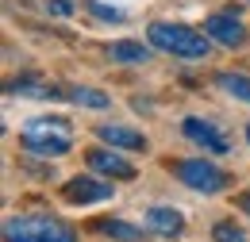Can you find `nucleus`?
<instances>
[{
	"instance_id": "nucleus-1",
	"label": "nucleus",
	"mask_w": 250,
	"mask_h": 242,
	"mask_svg": "<svg viewBox=\"0 0 250 242\" xmlns=\"http://www.w3.org/2000/svg\"><path fill=\"white\" fill-rule=\"evenodd\" d=\"M4 242H77V231L54 215H12L4 223Z\"/></svg>"
},
{
	"instance_id": "nucleus-2",
	"label": "nucleus",
	"mask_w": 250,
	"mask_h": 242,
	"mask_svg": "<svg viewBox=\"0 0 250 242\" xmlns=\"http://www.w3.org/2000/svg\"><path fill=\"white\" fill-rule=\"evenodd\" d=\"M146 35H150L154 50H166L173 58H208V50H212V39L185 23H150Z\"/></svg>"
},
{
	"instance_id": "nucleus-3",
	"label": "nucleus",
	"mask_w": 250,
	"mask_h": 242,
	"mask_svg": "<svg viewBox=\"0 0 250 242\" xmlns=\"http://www.w3.org/2000/svg\"><path fill=\"white\" fill-rule=\"evenodd\" d=\"M69 142V123L65 120H31L23 127V150L31 154H65Z\"/></svg>"
},
{
	"instance_id": "nucleus-4",
	"label": "nucleus",
	"mask_w": 250,
	"mask_h": 242,
	"mask_svg": "<svg viewBox=\"0 0 250 242\" xmlns=\"http://www.w3.org/2000/svg\"><path fill=\"white\" fill-rule=\"evenodd\" d=\"M173 173H177V181L185 184V188L208 192V196H216V192H223V188L231 184V177H227L219 165H212L208 158H185V161L173 165Z\"/></svg>"
},
{
	"instance_id": "nucleus-5",
	"label": "nucleus",
	"mask_w": 250,
	"mask_h": 242,
	"mask_svg": "<svg viewBox=\"0 0 250 242\" xmlns=\"http://www.w3.org/2000/svg\"><path fill=\"white\" fill-rule=\"evenodd\" d=\"M112 184L104 181H93V177H69L62 188V196L69 204H100V200H112Z\"/></svg>"
},
{
	"instance_id": "nucleus-6",
	"label": "nucleus",
	"mask_w": 250,
	"mask_h": 242,
	"mask_svg": "<svg viewBox=\"0 0 250 242\" xmlns=\"http://www.w3.org/2000/svg\"><path fill=\"white\" fill-rule=\"evenodd\" d=\"M85 161H89L93 173H104V177H112V181H131V177H135V165H131L127 158H120L116 146H112V150H89Z\"/></svg>"
},
{
	"instance_id": "nucleus-7",
	"label": "nucleus",
	"mask_w": 250,
	"mask_h": 242,
	"mask_svg": "<svg viewBox=\"0 0 250 242\" xmlns=\"http://www.w3.org/2000/svg\"><path fill=\"white\" fill-rule=\"evenodd\" d=\"M204 35H208L212 42H219V46H227V50H239V46L247 42V31H243V23H239L235 16H208Z\"/></svg>"
},
{
	"instance_id": "nucleus-8",
	"label": "nucleus",
	"mask_w": 250,
	"mask_h": 242,
	"mask_svg": "<svg viewBox=\"0 0 250 242\" xmlns=\"http://www.w3.org/2000/svg\"><path fill=\"white\" fill-rule=\"evenodd\" d=\"M181 131H185V139L200 142L204 150H212V154H227V139L219 135L212 123H204V120H196V116H188V120L181 123Z\"/></svg>"
},
{
	"instance_id": "nucleus-9",
	"label": "nucleus",
	"mask_w": 250,
	"mask_h": 242,
	"mask_svg": "<svg viewBox=\"0 0 250 242\" xmlns=\"http://www.w3.org/2000/svg\"><path fill=\"white\" fill-rule=\"evenodd\" d=\"M100 142L104 146H116V150H146V139L131 127H120V123H108V127H96Z\"/></svg>"
},
{
	"instance_id": "nucleus-10",
	"label": "nucleus",
	"mask_w": 250,
	"mask_h": 242,
	"mask_svg": "<svg viewBox=\"0 0 250 242\" xmlns=\"http://www.w3.org/2000/svg\"><path fill=\"white\" fill-rule=\"evenodd\" d=\"M146 227H150L154 235H162V239H177V235L185 231V219H181L177 208H150V212H146Z\"/></svg>"
},
{
	"instance_id": "nucleus-11",
	"label": "nucleus",
	"mask_w": 250,
	"mask_h": 242,
	"mask_svg": "<svg viewBox=\"0 0 250 242\" xmlns=\"http://www.w3.org/2000/svg\"><path fill=\"white\" fill-rule=\"evenodd\" d=\"M96 231L100 235H112V239H120V242H146V231L143 227H131L124 219H100Z\"/></svg>"
},
{
	"instance_id": "nucleus-12",
	"label": "nucleus",
	"mask_w": 250,
	"mask_h": 242,
	"mask_svg": "<svg viewBox=\"0 0 250 242\" xmlns=\"http://www.w3.org/2000/svg\"><path fill=\"white\" fill-rule=\"evenodd\" d=\"M216 85L227 92V96H235V100L250 104V77H243V73H219Z\"/></svg>"
},
{
	"instance_id": "nucleus-13",
	"label": "nucleus",
	"mask_w": 250,
	"mask_h": 242,
	"mask_svg": "<svg viewBox=\"0 0 250 242\" xmlns=\"http://www.w3.org/2000/svg\"><path fill=\"white\" fill-rule=\"evenodd\" d=\"M108 54H112V61H146L150 46H143V42H112Z\"/></svg>"
},
{
	"instance_id": "nucleus-14",
	"label": "nucleus",
	"mask_w": 250,
	"mask_h": 242,
	"mask_svg": "<svg viewBox=\"0 0 250 242\" xmlns=\"http://www.w3.org/2000/svg\"><path fill=\"white\" fill-rule=\"evenodd\" d=\"M69 100H77V104H85V108H108V104H112V96H104L100 89H73Z\"/></svg>"
},
{
	"instance_id": "nucleus-15",
	"label": "nucleus",
	"mask_w": 250,
	"mask_h": 242,
	"mask_svg": "<svg viewBox=\"0 0 250 242\" xmlns=\"http://www.w3.org/2000/svg\"><path fill=\"white\" fill-rule=\"evenodd\" d=\"M212 239L216 242H247V235H243V227H235L231 219H219L216 227H212Z\"/></svg>"
},
{
	"instance_id": "nucleus-16",
	"label": "nucleus",
	"mask_w": 250,
	"mask_h": 242,
	"mask_svg": "<svg viewBox=\"0 0 250 242\" xmlns=\"http://www.w3.org/2000/svg\"><path fill=\"white\" fill-rule=\"evenodd\" d=\"M89 12H93L96 20H108V23H124V12H120V8H108V4H100V0H89Z\"/></svg>"
},
{
	"instance_id": "nucleus-17",
	"label": "nucleus",
	"mask_w": 250,
	"mask_h": 242,
	"mask_svg": "<svg viewBox=\"0 0 250 242\" xmlns=\"http://www.w3.org/2000/svg\"><path fill=\"white\" fill-rule=\"evenodd\" d=\"M46 12H54V16H73V4H69V0H50Z\"/></svg>"
},
{
	"instance_id": "nucleus-18",
	"label": "nucleus",
	"mask_w": 250,
	"mask_h": 242,
	"mask_svg": "<svg viewBox=\"0 0 250 242\" xmlns=\"http://www.w3.org/2000/svg\"><path fill=\"white\" fill-rule=\"evenodd\" d=\"M239 208H243V212L250 215V192H243V196H239Z\"/></svg>"
},
{
	"instance_id": "nucleus-19",
	"label": "nucleus",
	"mask_w": 250,
	"mask_h": 242,
	"mask_svg": "<svg viewBox=\"0 0 250 242\" xmlns=\"http://www.w3.org/2000/svg\"><path fill=\"white\" fill-rule=\"evenodd\" d=\"M247 139H250V127H247Z\"/></svg>"
}]
</instances>
